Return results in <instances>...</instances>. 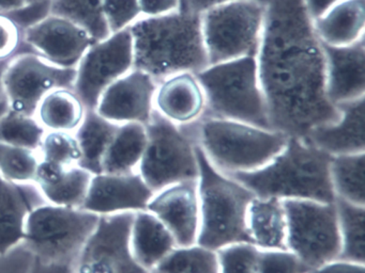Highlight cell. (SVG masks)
<instances>
[{"label":"cell","instance_id":"17","mask_svg":"<svg viewBox=\"0 0 365 273\" xmlns=\"http://www.w3.org/2000/svg\"><path fill=\"white\" fill-rule=\"evenodd\" d=\"M153 191L138 172L93 175L82 209L98 215L147 210Z\"/></svg>","mask_w":365,"mask_h":273},{"label":"cell","instance_id":"23","mask_svg":"<svg viewBox=\"0 0 365 273\" xmlns=\"http://www.w3.org/2000/svg\"><path fill=\"white\" fill-rule=\"evenodd\" d=\"M314 31L328 46H348L365 38V0H341L313 19Z\"/></svg>","mask_w":365,"mask_h":273},{"label":"cell","instance_id":"5","mask_svg":"<svg viewBox=\"0 0 365 273\" xmlns=\"http://www.w3.org/2000/svg\"><path fill=\"white\" fill-rule=\"evenodd\" d=\"M200 224L197 245L217 251L236 242H251L247 210L255 194L240 181L224 174L207 159L197 145Z\"/></svg>","mask_w":365,"mask_h":273},{"label":"cell","instance_id":"20","mask_svg":"<svg viewBox=\"0 0 365 273\" xmlns=\"http://www.w3.org/2000/svg\"><path fill=\"white\" fill-rule=\"evenodd\" d=\"M155 110L179 126L200 121L206 111L204 90L194 73L183 72L158 82Z\"/></svg>","mask_w":365,"mask_h":273},{"label":"cell","instance_id":"14","mask_svg":"<svg viewBox=\"0 0 365 273\" xmlns=\"http://www.w3.org/2000/svg\"><path fill=\"white\" fill-rule=\"evenodd\" d=\"M23 40L34 53L63 68H76L96 43L86 30L54 14L46 15L26 28Z\"/></svg>","mask_w":365,"mask_h":273},{"label":"cell","instance_id":"38","mask_svg":"<svg viewBox=\"0 0 365 273\" xmlns=\"http://www.w3.org/2000/svg\"><path fill=\"white\" fill-rule=\"evenodd\" d=\"M256 273H312L289 250H260Z\"/></svg>","mask_w":365,"mask_h":273},{"label":"cell","instance_id":"45","mask_svg":"<svg viewBox=\"0 0 365 273\" xmlns=\"http://www.w3.org/2000/svg\"><path fill=\"white\" fill-rule=\"evenodd\" d=\"M232 1V0H182V6L181 8L189 12L197 13L202 14L205 11L219 6V4H225V2Z\"/></svg>","mask_w":365,"mask_h":273},{"label":"cell","instance_id":"11","mask_svg":"<svg viewBox=\"0 0 365 273\" xmlns=\"http://www.w3.org/2000/svg\"><path fill=\"white\" fill-rule=\"evenodd\" d=\"M76 68L54 65L33 51L20 53L6 66L1 87L8 108L35 117L42 98L58 87H72Z\"/></svg>","mask_w":365,"mask_h":273},{"label":"cell","instance_id":"24","mask_svg":"<svg viewBox=\"0 0 365 273\" xmlns=\"http://www.w3.org/2000/svg\"><path fill=\"white\" fill-rule=\"evenodd\" d=\"M178 247L172 232L148 210L134 213L130 230L132 255L149 273Z\"/></svg>","mask_w":365,"mask_h":273},{"label":"cell","instance_id":"18","mask_svg":"<svg viewBox=\"0 0 365 273\" xmlns=\"http://www.w3.org/2000/svg\"><path fill=\"white\" fill-rule=\"evenodd\" d=\"M322 47L329 100L339 106L365 97V38L348 46Z\"/></svg>","mask_w":365,"mask_h":273},{"label":"cell","instance_id":"26","mask_svg":"<svg viewBox=\"0 0 365 273\" xmlns=\"http://www.w3.org/2000/svg\"><path fill=\"white\" fill-rule=\"evenodd\" d=\"M146 145V126L138 123L117 126L102 160V173L129 174L138 172Z\"/></svg>","mask_w":365,"mask_h":273},{"label":"cell","instance_id":"32","mask_svg":"<svg viewBox=\"0 0 365 273\" xmlns=\"http://www.w3.org/2000/svg\"><path fill=\"white\" fill-rule=\"evenodd\" d=\"M151 272L219 273L217 251L197 243L176 247Z\"/></svg>","mask_w":365,"mask_h":273},{"label":"cell","instance_id":"49","mask_svg":"<svg viewBox=\"0 0 365 273\" xmlns=\"http://www.w3.org/2000/svg\"><path fill=\"white\" fill-rule=\"evenodd\" d=\"M312 273H313V272H312Z\"/></svg>","mask_w":365,"mask_h":273},{"label":"cell","instance_id":"33","mask_svg":"<svg viewBox=\"0 0 365 273\" xmlns=\"http://www.w3.org/2000/svg\"><path fill=\"white\" fill-rule=\"evenodd\" d=\"M46 130L36 117L8 108L0 115V143L38 151Z\"/></svg>","mask_w":365,"mask_h":273},{"label":"cell","instance_id":"7","mask_svg":"<svg viewBox=\"0 0 365 273\" xmlns=\"http://www.w3.org/2000/svg\"><path fill=\"white\" fill-rule=\"evenodd\" d=\"M147 145L138 173L153 193L198 179L197 143L192 124L176 125L155 110L146 124Z\"/></svg>","mask_w":365,"mask_h":273},{"label":"cell","instance_id":"28","mask_svg":"<svg viewBox=\"0 0 365 273\" xmlns=\"http://www.w3.org/2000/svg\"><path fill=\"white\" fill-rule=\"evenodd\" d=\"M117 126L96 110H86L82 124L74 132L82 153L78 166L93 175L102 173V160Z\"/></svg>","mask_w":365,"mask_h":273},{"label":"cell","instance_id":"48","mask_svg":"<svg viewBox=\"0 0 365 273\" xmlns=\"http://www.w3.org/2000/svg\"><path fill=\"white\" fill-rule=\"evenodd\" d=\"M150 273H153V272H150Z\"/></svg>","mask_w":365,"mask_h":273},{"label":"cell","instance_id":"44","mask_svg":"<svg viewBox=\"0 0 365 273\" xmlns=\"http://www.w3.org/2000/svg\"><path fill=\"white\" fill-rule=\"evenodd\" d=\"M302 1L307 14L313 21L341 0H302Z\"/></svg>","mask_w":365,"mask_h":273},{"label":"cell","instance_id":"43","mask_svg":"<svg viewBox=\"0 0 365 273\" xmlns=\"http://www.w3.org/2000/svg\"><path fill=\"white\" fill-rule=\"evenodd\" d=\"M29 273H73V262L48 264L35 258Z\"/></svg>","mask_w":365,"mask_h":273},{"label":"cell","instance_id":"37","mask_svg":"<svg viewBox=\"0 0 365 273\" xmlns=\"http://www.w3.org/2000/svg\"><path fill=\"white\" fill-rule=\"evenodd\" d=\"M102 13L110 34L129 29L143 17L138 0H102Z\"/></svg>","mask_w":365,"mask_h":273},{"label":"cell","instance_id":"9","mask_svg":"<svg viewBox=\"0 0 365 273\" xmlns=\"http://www.w3.org/2000/svg\"><path fill=\"white\" fill-rule=\"evenodd\" d=\"M100 215L82 208L46 204L34 209L25 225V247L48 264L73 262L91 237Z\"/></svg>","mask_w":365,"mask_h":273},{"label":"cell","instance_id":"3","mask_svg":"<svg viewBox=\"0 0 365 273\" xmlns=\"http://www.w3.org/2000/svg\"><path fill=\"white\" fill-rule=\"evenodd\" d=\"M330 162L331 156L307 139L288 138L285 147L266 166L230 176L259 198L334 203Z\"/></svg>","mask_w":365,"mask_h":273},{"label":"cell","instance_id":"39","mask_svg":"<svg viewBox=\"0 0 365 273\" xmlns=\"http://www.w3.org/2000/svg\"><path fill=\"white\" fill-rule=\"evenodd\" d=\"M22 44V28L11 16L0 13V62H9L20 55Z\"/></svg>","mask_w":365,"mask_h":273},{"label":"cell","instance_id":"40","mask_svg":"<svg viewBox=\"0 0 365 273\" xmlns=\"http://www.w3.org/2000/svg\"><path fill=\"white\" fill-rule=\"evenodd\" d=\"M35 256L21 243L8 253L0 255V273H29Z\"/></svg>","mask_w":365,"mask_h":273},{"label":"cell","instance_id":"16","mask_svg":"<svg viewBox=\"0 0 365 273\" xmlns=\"http://www.w3.org/2000/svg\"><path fill=\"white\" fill-rule=\"evenodd\" d=\"M147 210L168 228L178 247L197 242L200 224L197 179L180 181L155 192Z\"/></svg>","mask_w":365,"mask_h":273},{"label":"cell","instance_id":"35","mask_svg":"<svg viewBox=\"0 0 365 273\" xmlns=\"http://www.w3.org/2000/svg\"><path fill=\"white\" fill-rule=\"evenodd\" d=\"M40 159L63 166H78L82 153L72 132H46L38 149Z\"/></svg>","mask_w":365,"mask_h":273},{"label":"cell","instance_id":"13","mask_svg":"<svg viewBox=\"0 0 365 273\" xmlns=\"http://www.w3.org/2000/svg\"><path fill=\"white\" fill-rule=\"evenodd\" d=\"M133 213L100 215L95 230L73 260V273H149L130 247Z\"/></svg>","mask_w":365,"mask_h":273},{"label":"cell","instance_id":"19","mask_svg":"<svg viewBox=\"0 0 365 273\" xmlns=\"http://www.w3.org/2000/svg\"><path fill=\"white\" fill-rule=\"evenodd\" d=\"M46 203L35 183H14L0 175V255L23 242L29 213Z\"/></svg>","mask_w":365,"mask_h":273},{"label":"cell","instance_id":"8","mask_svg":"<svg viewBox=\"0 0 365 273\" xmlns=\"http://www.w3.org/2000/svg\"><path fill=\"white\" fill-rule=\"evenodd\" d=\"M266 0H232L202 13L209 64L256 57L266 21Z\"/></svg>","mask_w":365,"mask_h":273},{"label":"cell","instance_id":"31","mask_svg":"<svg viewBox=\"0 0 365 273\" xmlns=\"http://www.w3.org/2000/svg\"><path fill=\"white\" fill-rule=\"evenodd\" d=\"M50 14L73 21L96 42L110 36L102 13V0H50Z\"/></svg>","mask_w":365,"mask_h":273},{"label":"cell","instance_id":"6","mask_svg":"<svg viewBox=\"0 0 365 273\" xmlns=\"http://www.w3.org/2000/svg\"><path fill=\"white\" fill-rule=\"evenodd\" d=\"M204 90V117L232 119L271 129L256 57L209 64L196 73Z\"/></svg>","mask_w":365,"mask_h":273},{"label":"cell","instance_id":"25","mask_svg":"<svg viewBox=\"0 0 365 273\" xmlns=\"http://www.w3.org/2000/svg\"><path fill=\"white\" fill-rule=\"evenodd\" d=\"M250 241L259 250H287V217L283 200L273 198L252 200L247 210Z\"/></svg>","mask_w":365,"mask_h":273},{"label":"cell","instance_id":"29","mask_svg":"<svg viewBox=\"0 0 365 273\" xmlns=\"http://www.w3.org/2000/svg\"><path fill=\"white\" fill-rule=\"evenodd\" d=\"M365 153L333 156L330 178L335 198L365 206Z\"/></svg>","mask_w":365,"mask_h":273},{"label":"cell","instance_id":"22","mask_svg":"<svg viewBox=\"0 0 365 273\" xmlns=\"http://www.w3.org/2000/svg\"><path fill=\"white\" fill-rule=\"evenodd\" d=\"M93 176L78 166H63L40 159L35 183L50 204L82 208Z\"/></svg>","mask_w":365,"mask_h":273},{"label":"cell","instance_id":"30","mask_svg":"<svg viewBox=\"0 0 365 273\" xmlns=\"http://www.w3.org/2000/svg\"><path fill=\"white\" fill-rule=\"evenodd\" d=\"M341 252L339 259L365 264V206L335 198Z\"/></svg>","mask_w":365,"mask_h":273},{"label":"cell","instance_id":"27","mask_svg":"<svg viewBox=\"0 0 365 273\" xmlns=\"http://www.w3.org/2000/svg\"><path fill=\"white\" fill-rule=\"evenodd\" d=\"M87 109L72 87H58L48 92L36 110V119L46 132H76Z\"/></svg>","mask_w":365,"mask_h":273},{"label":"cell","instance_id":"34","mask_svg":"<svg viewBox=\"0 0 365 273\" xmlns=\"http://www.w3.org/2000/svg\"><path fill=\"white\" fill-rule=\"evenodd\" d=\"M38 151L0 143V175L14 183H35Z\"/></svg>","mask_w":365,"mask_h":273},{"label":"cell","instance_id":"2","mask_svg":"<svg viewBox=\"0 0 365 273\" xmlns=\"http://www.w3.org/2000/svg\"><path fill=\"white\" fill-rule=\"evenodd\" d=\"M134 68L157 82L178 73H196L209 65L202 31V14L181 8L158 17H142L129 28Z\"/></svg>","mask_w":365,"mask_h":273},{"label":"cell","instance_id":"46","mask_svg":"<svg viewBox=\"0 0 365 273\" xmlns=\"http://www.w3.org/2000/svg\"><path fill=\"white\" fill-rule=\"evenodd\" d=\"M29 4V0H0V13L8 14L20 10Z\"/></svg>","mask_w":365,"mask_h":273},{"label":"cell","instance_id":"12","mask_svg":"<svg viewBox=\"0 0 365 273\" xmlns=\"http://www.w3.org/2000/svg\"><path fill=\"white\" fill-rule=\"evenodd\" d=\"M134 68L133 42L129 29L98 41L76 68L74 90L87 110H95L104 90Z\"/></svg>","mask_w":365,"mask_h":273},{"label":"cell","instance_id":"42","mask_svg":"<svg viewBox=\"0 0 365 273\" xmlns=\"http://www.w3.org/2000/svg\"><path fill=\"white\" fill-rule=\"evenodd\" d=\"M313 273H365V264L337 258L322 264Z\"/></svg>","mask_w":365,"mask_h":273},{"label":"cell","instance_id":"21","mask_svg":"<svg viewBox=\"0 0 365 273\" xmlns=\"http://www.w3.org/2000/svg\"><path fill=\"white\" fill-rule=\"evenodd\" d=\"M364 105L365 97L339 105V119L315 128L307 140L331 157L365 153Z\"/></svg>","mask_w":365,"mask_h":273},{"label":"cell","instance_id":"47","mask_svg":"<svg viewBox=\"0 0 365 273\" xmlns=\"http://www.w3.org/2000/svg\"><path fill=\"white\" fill-rule=\"evenodd\" d=\"M39 1H46V0H29V4H31V2H39Z\"/></svg>","mask_w":365,"mask_h":273},{"label":"cell","instance_id":"10","mask_svg":"<svg viewBox=\"0 0 365 273\" xmlns=\"http://www.w3.org/2000/svg\"><path fill=\"white\" fill-rule=\"evenodd\" d=\"M287 217V250L296 254L312 272L339 258L341 252L335 203L283 200Z\"/></svg>","mask_w":365,"mask_h":273},{"label":"cell","instance_id":"4","mask_svg":"<svg viewBox=\"0 0 365 273\" xmlns=\"http://www.w3.org/2000/svg\"><path fill=\"white\" fill-rule=\"evenodd\" d=\"M192 128L207 159L226 175L262 168L288 141L287 136L277 130L217 117H202Z\"/></svg>","mask_w":365,"mask_h":273},{"label":"cell","instance_id":"1","mask_svg":"<svg viewBox=\"0 0 365 273\" xmlns=\"http://www.w3.org/2000/svg\"><path fill=\"white\" fill-rule=\"evenodd\" d=\"M266 8L256 59L271 129L307 139L339 117L327 96L324 47L302 0H266Z\"/></svg>","mask_w":365,"mask_h":273},{"label":"cell","instance_id":"41","mask_svg":"<svg viewBox=\"0 0 365 273\" xmlns=\"http://www.w3.org/2000/svg\"><path fill=\"white\" fill-rule=\"evenodd\" d=\"M143 17H158L179 11L182 0H138Z\"/></svg>","mask_w":365,"mask_h":273},{"label":"cell","instance_id":"36","mask_svg":"<svg viewBox=\"0 0 365 273\" xmlns=\"http://www.w3.org/2000/svg\"><path fill=\"white\" fill-rule=\"evenodd\" d=\"M260 250L251 242H236L217 251L219 273H256Z\"/></svg>","mask_w":365,"mask_h":273},{"label":"cell","instance_id":"15","mask_svg":"<svg viewBox=\"0 0 365 273\" xmlns=\"http://www.w3.org/2000/svg\"><path fill=\"white\" fill-rule=\"evenodd\" d=\"M157 85L150 75L133 68L104 90L96 112L117 125H146L155 112Z\"/></svg>","mask_w":365,"mask_h":273}]
</instances>
